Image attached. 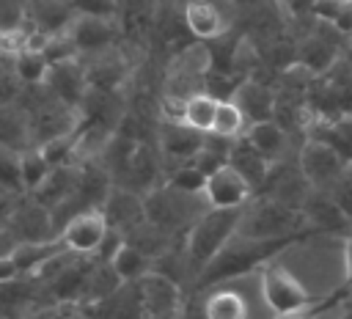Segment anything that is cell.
<instances>
[{"label": "cell", "mask_w": 352, "mask_h": 319, "mask_svg": "<svg viewBox=\"0 0 352 319\" xmlns=\"http://www.w3.org/2000/svg\"><path fill=\"white\" fill-rule=\"evenodd\" d=\"M168 179V168L165 160L157 148V140H140L135 148V157L124 173V179L118 182L121 187H129L140 195H148L151 190H157L160 184H165Z\"/></svg>", "instance_id": "e0dca14e"}, {"label": "cell", "mask_w": 352, "mask_h": 319, "mask_svg": "<svg viewBox=\"0 0 352 319\" xmlns=\"http://www.w3.org/2000/svg\"><path fill=\"white\" fill-rule=\"evenodd\" d=\"M19 168H22V184H25V190L28 192H36L44 184V179L50 176V170L55 165L44 157V151L38 146H33V148L19 151Z\"/></svg>", "instance_id": "836d02e7"}, {"label": "cell", "mask_w": 352, "mask_h": 319, "mask_svg": "<svg viewBox=\"0 0 352 319\" xmlns=\"http://www.w3.org/2000/svg\"><path fill=\"white\" fill-rule=\"evenodd\" d=\"M289 242H258V239H248V236H234L220 253L217 258L204 270L198 286L204 283H214L223 278H234V275H245L258 270L267 258H272L275 253H280Z\"/></svg>", "instance_id": "52a82bcc"}, {"label": "cell", "mask_w": 352, "mask_h": 319, "mask_svg": "<svg viewBox=\"0 0 352 319\" xmlns=\"http://www.w3.org/2000/svg\"><path fill=\"white\" fill-rule=\"evenodd\" d=\"M204 132L187 126L182 118H168L162 116L160 118V126H157V148L165 160V168H176V165H184V162H192V157L198 154L201 143H204Z\"/></svg>", "instance_id": "4fadbf2b"}, {"label": "cell", "mask_w": 352, "mask_h": 319, "mask_svg": "<svg viewBox=\"0 0 352 319\" xmlns=\"http://www.w3.org/2000/svg\"><path fill=\"white\" fill-rule=\"evenodd\" d=\"M308 135L330 140L344 154V160L352 165V113H344L333 121H311L308 129H305V138Z\"/></svg>", "instance_id": "f1b7e54d"}, {"label": "cell", "mask_w": 352, "mask_h": 319, "mask_svg": "<svg viewBox=\"0 0 352 319\" xmlns=\"http://www.w3.org/2000/svg\"><path fill=\"white\" fill-rule=\"evenodd\" d=\"M236 0H184V22L195 41H214L236 28Z\"/></svg>", "instance_id": "9c48e42d"}, {"label": "cell", "mask_w": 352, "mask_h": 319, "mask_svg": "<svg viewBox=\"0 0 352 319\" xmlns=\"http://www.w3.org/2000/svg\"><path fill=\"white\" fill-rule=\"evenodd\" d=\"M261 3H267V0H236V8L245 11V8H253V6H261Z\"/></svg>", "instance_id": "f35d334b"}, {"label": "cell", "mask_w": 352, "mask_h": 319, "mask_svg": "<svg viewBox=\"0 0 352 319\" xmlns=\"http://www.w3.org/2000/svg\"><path fill=\"white\" fill-rule=\"evenodd\" d=\"M217 107H220V99H214L212 94L201 91V94L190 96V99L182 104L179 118H182L187 126H192V129L209 135L212 126H214V118H217Z\"/></svg>", "instance_id": "f546056e"}, {"label": "cell", "mask_w": 352, "mask_h": 319, "mask_svg": "<svg viewBox=\"0 0 352 319\" xmlns=\"http://www.w3.org/2000/svg\"><path fill=\"white\" fill-rule=\"evenodd\" d=\"M239 236L258 239V242H292L297 236L311 234L302 217V209L283 206L267 195H256L245 209L239 220Z\"/></svg>", "instance_id": "7a4b0ae2"}, {"label": "cell", "mask_w": 352, "mask_h": 319, "mask_svg": "<svg viewBox=\"0 0 352 319\" xmlns=\"http://www.w3.org/2000/svg\"><path fill=\"white\" fill-rule=\"evenodd\" d=\"M352 38H346L333 25L302 16L297 19V38H294V63L308 69L311 74H327L346 52Z\"/></svg>", "instance_id": "277c9868"}, {"label": "cell", "mask_w": 352, "mask_h": 319, "mask_svg": "<svg viewBox=\"0 0 352 319\" xmlns=\"http://www.w3.org/2000/svg\"><path fill=\"white\" fill-rule=\"evenodd\" d=\"M228 165H234V168H236V170H239L250 184H253V190H256V192H258V187L264 184V179H267V173H270V168H272V162H270L264 154H258L248 138L234 140V146H231V157H228Z\"/></svg>", "instance_id": "4316f807"}, {"label": "cell", "mask_w": 352, "mask_h": 319, "mask_svg": "<svg viewBox=\"0 0 352 319\" xmlns=\"http://www.w3.org/2000/svg\"><path fill=\"white\" fill-rule=\"evenodd\" d=\"M206 173L195 165V162H184V165H176L168 170V184L184 190V192H204V184H206Z\"/></svg>", "instance_id": "d590c367"}, {"label": "cell", "mask_w": 352, "mask_h": 319, "mask_svg": "<svg viewBox=\"0 0 352 319\" xmlns=\"http://www.w3.org/2000/svg\"><path fill=\"white\" fill-rule=\"evenodd\" d=\"M231 146H234V140H226V138H217V135L209 132V135L204 138L198 154L192 157V162H195L206 176H212L214 170H220L223 165H228Z\"/></svg>", "instance_id": "d6a6232c"}, {"label": "cell", "mask_w": 352, "mask_h": 319, "mask_svg": "<svg viewBox=\"0 0 352 319\" xmlns=\"http://www.w3.org/2000/svg\"><path fill=\"white\" fill-rule=\"evenodd\" d=\"M231 99L242 107V113L250 118V124L267 121L275 116V85L270 80L248 77L239 82V88L234 91Z\"/></svg>", "instance_id": "603a6c76"}, {"label": "cell", "mask_w": 352, "mask_h": 319, "mask_svg": "<svg viewBox=\"0 0 352 319\" xmlns=\"http://www.w3.org/2000/svg\"><path fill=\"white\" fill-rule=\"evenodd\" d=\"M143 198H146L148 223L162 228L173 239H184L190 234V228L195 226V220L209 209L204 192H184L168 182Z\"/></svg>", "instance_id": "3957f363"}, {"label": "cell", "mask_w": 352, "mask_h": 319, "mask_svg": "<svg viewBox=\"0 0 352 319\" xmlns=\"http://www.w3.org/2000/svg\"><path fill=\"white\" fill-rule=\"evenodd\" d=\"M66 36L74 44L80 58L113 50L121 44V25L116 16L110 14H85L77 11L72 16V22L66 25Z\"/></svg>", "instance_id": "30bf717a"}, {"label": "cell", "mask_w": 352, "mask_h": 319, "mask_svg": "<svg viewBox=\"0 0 352 319\" xmlns=\"http://www.w3.org/2000/svg\"><path fill=\"white\" fill-rule=\"evenodd\" d=\"M102 212L110 223V231L118 234L121 239H126L129 234H135L143 223H148V214H146V198L129 187H121V184H113L107 201L102 204Z\"/></svg>", "instance_id": "5bb4252c"}, {"label": "cell", "mask_w": 352, "mask_h": 319, "mask_svg": "<svg viewBox=\"0 0 352 319\" xmlns=\"http://www.w3.org/2000/svg\"><path fill=\"white\" fill-rule=\"evenodd\" d=\"M80 179H82V162L55 165L50 170V176L44 179V184L36 192H30V195L52 212V209H58L63 201H69L74 195V190L80 187Z\"/></svg>", "instance_id": "cb8c5ba5"}, {"label": "cell", "mask_w": 352, "mask_h": 319, "mask_svg": "<svg viewBox=\"0 0 352 319\" xmlns=\"http://www.w3.org/2000/svg\"><path fill=\"white\" fill-rule=\"evenodd\" d=\"M3 66H11L22 80V85H41L52 63L44 50L22 47V50H3Z\"/></svg>", "instance_id": "484cf974"}, {"label": "cell", "mask_w": 352, "mask_h": 319, "mask_svg": "<svg viewBox=\"0 0 352 319\" xmlns=\"http://www.w3.org/2000/svg\"><path fill=\"white\" fill-rule=\"evenodd\" d=\"M110 261H113V267H116V272H118V278L124 283H138L140 278H146L154 270V258L146 250H140L138 245H132L129 239L118 242V248L113 250Z\"/></svg>", "instance_id": "83f0119b"}, {"label": "cell", "mask_w": 352, "mask_h": 319, "mask_svg": "<svg viewBox=\"0 0 352 319\" xmlns=\"http://www.w3.org/2000/svg\"><path fill=\"white\" fill-rule=\"evenodd\" d=\"M0 192L8 195H25L22 184V168H19V151L0 148Z\"/></svg>", "instance_id": "e575fe53"}, {"label": "cell", "mask_w": 352, "mask_h": 319, "mask_svg": "<svg viewBox=\"0 0 352 319\" xmlns=\"http://www.w3.org/2000/svg\"><path fill=\"white\" fill-rule=\"evenodd\" d=\"M33 124L25 107L19 104H0V148L25 151L33 148Z\"/></svg>", "instance_id": "d4e9b609"}, {"label": "cell", "mask_w": 352, "mask_h": 319, "mask_svg": "<svg viewBox=\"0 0 352 319\" xmlns=\"http://www.w3.org/2000/svg\"><path fill=\"white\" fill-rule=\"evenodd\" d=\"M297 160H300V168L305 173V179L311 182L314 190H336L352 170V165L344 160V154L324 138H316V135H308L302 138L300 143V151H297Z\"/></svg>", "instance_id": "ba28073f"}, {"label": "cell", "mask_w": 352, "mask_h": 319, "mask_svg": "<svg viewBox=\"0 0 352 319\" xmlns=\"http://www.w3.org/2000/svg\"><path fill=\"white\" fill-rule=\"evenodd\" d=\"M63 250L60 239H44V242H19L11 250L0 253V280L36 275L55 253Z\"/></svg>", "instance_id": "d6986e66"}, {"label": "cell", "mask_w": 352, "mask_h": 319, "mask_svg": "<svg viewBox=\"0 0 352 319\" xmlns=\"http://www.w3.org/2000/svg\"><path fill=\"white\" fill-rule=\"evenodd\" d=\"M245 138H248V140L253 143V148H256L258 154H264L272 165H275V162H283V160H289V157H297L300 143H302V140L294 138L286 126H280L275 118L250 124V129H248Z\"/></svg>", "instance_id": "7402d4cb"}, {"label": "cell", "mask_w": 352, "mask_h": 319, "mask_svg": "<svg viewBox=\"0 0 352 319\" xmlns=\"http://www.w3.org/2000/svg\"><path fill=\"white\" fill-rule=\"evenodd\" d=\"M341 261H344V283L352 292V228L341 239Z\"/></svg>", "instance_id": "8d00e7d4"}, {"label": "cell", "mask_w": 352, "mask_h": 319, "mask_svg": "<svg viewBox=\"0 0 352 319\" xmlns=\"http://www.w3.org/2000/svg\"><path fill=\"white\" fill-rule=\"evenodd\" d=\"M184 319H275L264 300L261 267L245 275L204 283L187 294Z\"/></svg>", "instance_id": "6da1fadb"}, {"label": "cell", "mask_w": 352, "mask_h": 319, "mask_svg": "<svg viewBox=\"0 0 352 319\" xmlns=\"http://www.w3.org/2000/svg\"><path fill=\"white\" fill-rule=\"evenodd\" d=\"M138 286H140L146 316H173V314L184 311L187 292L176 280H170L168 275L151 270L146 278L138 280Z\"/></svg>", "instance_id": "44dd1931"}, {"label": "cell", "mask_w": 352, "mask_h": 319, "mask_svg": "<svg viewBox=\"0 0 352 319\" xmlns=\"http://www.w3.org/2000/svg\"><path fill=\"white\" fill-rule=\"evenodd\" d=\"M302 217H305V226H308L311 234L344 236L352 228V217L344 212V206L327 190H314L311 192V198L302 206Z\"/></svg>", "instance_id": "ffe728a7"}, {"label": "cell", "mask_w": 352, "mask_h": 319, "mask_svg": "<svg viewBox=\"0 0 352 319\" xmlns=\"http://www.w3.org/2000/svg\"><path fill=\"white\" fill-rule=\"evenodd\" d=\"M44 85H47V91H50L58 102H63V104L80 110L85 94L91 91L85 60H82V58H66V60L52 63L50 72H47Z\"/></svg>", "instance_id": "ac0fdd59"}, {"label": "cell", "mask_w": 352, "mask_h": 319, "mask_svg": "<svg viewBox=\"0 0 352 319\" xmlns=\"http://www.w3.org/2000/svg\"><path fill=\"white\" fill-rule=\"evenodd\" d=\"M110 236H113V231H110V223L102 209H88V212L72 217L58 234L63 248L72 253H80V256H99Z\"/></svg>", "instance_id": "7c38bea8"}, {"label": "cell", "mask_w": 352, "mask_h": 319, "mask_svg": "<svg viewBox=\"0 0 352 319\" xmlns=\"http://www.w3.org/2000/svg\"><path fill=\"white\" fill-rule=\"evenodd\" d=\"M311 16L333 25L346 38H352V0H314Z\"/></svg>", "instance_id": "1f68e13d"}, {"label": "cell", "mask_w": 352, "mask_h": 319, "mask_svg": "<svg viewBox=\"0 0 352 319\" xmlns=\"http://www.w3.org/2000/svg\"><path fill=\"white\" fill-rule=\"evenodd\" d=\"M239 220H242V209H212V206L195 220V226L184 236V248L198 272V280L204 270L217 258V253L236 236Z\"/></svg>", "instance_id": "5b68a950"}, {"label": "cell", "mask_w": 352, "mask_h": 319, "mask_svg": "<svg viewBox=\"0 0 352 319\" xmlns=\"http://www.w3.org/2000/svg\"><path fill=\"white\" fill-rule=\"evenodd\" d=\"M314 187L311 182L305 179L302 168H300V160L297 157H289L283 162H275L264 179V184L258 187L256 195H267L283 206H292V209H302L305 201L311 198Z\"/></svg>", "instance_id": "8fae6325"}, {"label": "cell", "mask_w": 352, "mask_h": 319, "mask_svg": "<svg viewBox=\"0 0 352 319\" xmlns=\"http://www.w3.org/2000/svg\"><path fill=\"white\" fill-rule=\"evenodd\" d=\"M143 319H184L182 314H173V316H143Z\"/></svg>", "instance_id": "ab89813d"}, {"label": "cell", "mask_w": 352, "mask_h": 319, "mask_svg": "<svg viewBox=\"0 0 352 319\" xmlns=\"http://www.w3.org/2000/svg\"><path fill=\"white\" fill-rule=\"evenodd\" d=\"M80 319H143V297L138 283H121L107 297H99L85 305H72Z\"/></svg>", "instance_id": "9a60e30c"}, {"label": "cell", "mask_w": 352, "mask_h": 319, "mask_svg": "<svg viewBox=\"0 0 352 319\" xmlns=\"http://www.w3.org/2000/svg\"><path fill=\"white\" fill-rule=\"evenodd\" d=\"M324 302V300H322ZM322 302H316V305H308V308H302V311H292V314H278L275 319H319V305Z\"/></svg>", "instance_id": "74e56055"}, {"label": "cell", "mask_w": 352, "mask_h": 319, "mask_svg": "<svg viewBox=\"0 0 352 319\" xmlns=\"http://www.w3.org/2000/svg\"><path fill=\"white\" fill-rule=\"evenodd\" d=\"M261 289H264V300L275 316L302 311L308 305L322 302L311 294V289L302 283V278L289 267V261L280 253H275L272 258H267L261 264Z\"/></svg>", "instance_id": "8992f818"}, {"label": "cell", "mask_w": 352, "mask_h": 319, "mask_svg": "<svg viewBox=\"0 0 352 319\" xmlns=\"http://www.w3.org/2000/svg\"><path fill=\"white\" fill-rule=\"evenodd\" d=\"M204 198L212 209H245L256 198V190L234 165H223L206 179Z\"/></svg>", "instance_id": "2e32d148"}, {"label": "cell", "mask_w": 352, "mask_h": 319, "mask_svg": "<svg viewBox=\"0 0 352 319\" xmlns=\"http://www.w3.org/2000/svg\"><path fill=\"white\" fill-rule=\"evenodd\" d=\"M248 129H250V118L242 113V107L234 99H220L212 135L226 138V140H239L248 135Z\"/></svg>", "instance_id": "4dcf8cb0"}]
</instances>
